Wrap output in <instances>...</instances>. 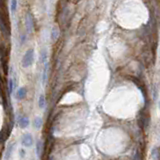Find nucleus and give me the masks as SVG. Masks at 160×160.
Masks as SVG:
<instances>
[{
    "label": "nucleus",
    "instance_id": "nucleus-1",
    "mask_svg": "<svg viewBox=\"0 0 160 160\" xmlns=\"http://www.w3.org/2000/svg\"><path fill=\"white\" fill-rule=\"evenodd\" d=\"M34 61V49H28V50L24 53L22 60H21V64H22V67L24 68H27L32 65V63Z\"/></svg>",
    "mask_w": 160,
    "mask_h": 160
},
{
    "label": "nucleus",
    "instance_id": "nucleus-2",
    "mask_svg": "<svg viewBox=\"0 0 160 160\" xmlns=\"http://www.w3.org/2000/svg\"><path fill=\"white\" fill-rule=\"evenodd\" d=\"M21 144L24 147H30L33 144V137H32V135L30 133L23 134L22 138H21Z\"/></svg>",
    "mask_w": 160,
    "mask_h": 160
},
{
    "label": "nucleus",
    "instance_id": "nucleus-3",
    "mask_svg": "<svg viewBox=\"0 0 160 160\" xmlns=\"http://www.w3.org/2000/svg\"><path fill=\"white\" fill-rule=\"evenodd\" d=\"M33 16L31 15L30 13H27L26 16H25V26H26V29L27 31L31 33L32 30H33Z\"/></svg>",
    "mask_w": 160,
    "mask_h": 160
},
{
    "label": "nucleus",
    "instance_id": "nucleus-4",
    "mask_svg": "<svg viewBox=\"0 0 160 160\" xmlns=\"http://www.w3.org/2000/svg\"><path fill=\"white\" fill-rule=\"evenodd\" d=\"M29 123H30V121H29V118H28L27 116H21V117H19V120H18V124H19V126L21 127V128H26V127H28V125H29Z\"/></svg>",
    "mask_w": 160,
    "mask_h": 160
},
{
    "label": "nucleus",
    "instance_id": "nucleus-5",
    "mask_svg": "<svg viewBox=\"0 0 160 160\" xmlns=\"http://www.w3.org/2000/svg\"><path fill=\"white\" fill-rule=\"evenodd\" d=\"M26 93H27V90L25 87H21L19 88L18 90L16 91V99H18V100H22V99L25 98L26 96Z\"/></svg>",
    "mask_w": 160,
    "mask_h": 160
},
{
    "label": "nucleus",
    "instance_id": "nucleus-6",
    "mask_svg": "<svg viewBox=\"0 0 160 160\" xmlns=\"http://www.w3.org/2000/svg\"><path fill=\"white\" fill-rule=\"evenodd\" d=\"M152 160H160V150L158 147H154L151 151Z\"/></svg>",
    "mask_w": 160,
    "mask_h": 160
},
{
    "label": "nucleus",
    "instance_id": "nucleus-7",
    "mask_svg": "<svg viewBox=\"0 0 160 160\" xmlns=\"http://www.w3.org/2000/svg\"><path fill=\"white\" fill-rule=\"evenodd\" d=\"M59 37V28L57 26H53L51 30V39L53 41H56Z\"/></svg>",
    "mask_w": 160,
    "mask_h": 160
},
{
    "label": "nucleus",
    "instance_id": "nucleus-8",
    "mask_svg": "<svg viewBox=\"0 0 160 160\" xmlns=\"http://www.w3.org/2000/svg\"><path fill=\"white\" fill-rule=\"evenodd\" d=\"M42 151H43V144H42V141L37 140L36 142V154L38 157H41Z\"/></svg>",
    "mask_w": 160,
    "mask_h": 160
},
{
    "label": "nucleus",
    "instance_id": "nucleus-9",
    "mask_svg": "<svg viewBox=\"0 0 160 160\" xmlns=\"http://www.w3.org/2000/svg\"><path fill=\"white\" fill-rule=\"evenodd\" d=\"M47 51H46V49H42L40 51V62L41 63H47Z\"/></svg>",
    "mask_w": 160,
    "mask_h": 160
},
{
    "label": "nucleus",
    "instance_id": "nucleus-10",
    "mask_svg": "<svg viewBox=\"0 0 160 160\" xmlns=\"http://www.w3.org/2000/svg\"><path fill=\"white\" fill-rule=\"evenodd\" d=\"M13 147H14V143H10L8 145V147L6 149V153H5V159L8 160L10 158V156L12 154V151H13Z\"/></svg>",
    "mask_w": 160,
    "mask_h": 160
},
{
    "label": "nucleus",
    "instance_id": "nucleus-11",
    "mask_svg": "<svg viewBox=\"0 0 160 160\" xmlns=\"http://www.w3.org/2000/svg\"><path fill=\"white\" fill-rule=\"evenodd\" d=\"M47 74H48V62L44 64L43 75H42V83L43 84H45L46 80H47Z\"/></svg>",
    "mask_w": 160,
    "mask_h": 160
},
{
    "label": "nucleus",
    "instance_id": "nucleus-12",
    "mask_svg": "<svg viewBox=\"0 0 160 160\" xmlns=\"http://www.w3.org/2000/svg\"><path fill=\"white\" fill-rule=\"evenodd\" d=\"M33 125L36 129H40V127L42 126V118H40V117H36L33 121Z\"/></svg>",
    "mask_w": 160,
    "mask_h": 160
},
{
    "label": "nucleus",
    "instance_id": "nucleus-13",
    "mask_svg": "<svg viewBox=\"0 0 160 160\" xmlns=\"http://www.w3.org/2000/svg\"><path fill=\"white\" fill-rule=\"evenodd\" d=\"M38 105L40 108H44L45 107V96L43 94H41L39 96V99H38Z\"/></svg>",
    "mask_w": 160,
    "mask_h": 160
},
{
    "label": "nucleus",
    "instance_id": "nucleus-14",
    "mask_svg": "<svg viewBox=\"0 0 160 160\" xmlns=\"http://www.w3.org/2000/svg\"><path fill=\"white\" fill-rule=\"evenodd\" d=\"M15 85L14 83L13 79H8V91H9V94H11L13 92V86Z\"/></svg>",
    "mask_w": 160,
    "mask_h": 160
},
{
    "label": "nucleus",
    "instance_id": "nucleus-15",
    "mask_svg": "<svg viewBox=\"0 0 160 160\" xmlns=\"http://www.w3.org/2000/svg\"><path fill=\"white\" fill-rule=\"evenodd\" d=\"M17 4H18L17 0H13V1L10 2V8H11V11H15L16 8H17Z\"/></svg>",
    "mask_w": 160,
    "mask_h": 160
},
{
    "label": "nucleus",
    "instance_id": "nucleus-16",
    "mask_svg": "<svg viewBox=\"0 0 160 160\" xmlns=\"http://www.w3.org/2000/svg\"><path fill=\"white\" fill-rule=\"evenodd\" d=\"M133 160H141V155H140V153H139V151H136V152H135Z\"/></svg>",
    "mask_w": 160,
    "mask_h": 160
},
{
    "label": "nucleus",
    "instance_id": "nucleus-17",
    "mask_svg": "<svg viewBox=\"0 0 160 160\" xmlns=\"http://www.w3.org/2000/svg\"><path fill=\"white\" fill-rule=\"evenodd\" d=\"M26 40V35L25 34H21V36H20V42H21V44H23L24 42H25Z\"/></svg>",
    "mask_w": 160,
    "mask_h": 160
},
{
    "label": "nucleus",
    "instance_id": "nucleus-18",
    "mask_svg": "<svg viewBox=\"0 0 160 160\" xmlns=\"http://www.w3.org/2000/svg\"><path fill=\"white\" fill-rule=\"evenodd\" d=\"M20 156H21V157H24V156H25V150L21 149V150H20Z\"/></svg>",
    "mask_w": 160,
    "mask_h": 160
},
{
    "label": "nucleus",
    "instance_id": "nucleus-19",
    "mask_svg": "<svg viewBox=\"0 0 160 160\" xmlns=\"http://www.w3.org/2000/svg\"><path fill=\"white\" fill-rule=\"evenodd\" d=\"M158 106H159V109H160V102H159V105Z\"/></svg>",
    "mask_w": 160,
    "mask_h": 160
}]
</instances>
